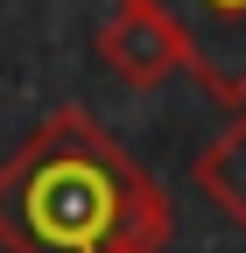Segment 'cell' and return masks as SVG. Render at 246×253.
<instances>
[{"instance_id":"1","label":"cell","mask_w":246,"mask_h":253,"mask_svg":"<svg viewBox=\"0 0 246 253\" xmlns=\"http://www.w3.org/2000/svg\"><path fill=\"white\" fill-rule=\"evenodd\" d=\"M176 211L84 106H56L0 162L7 253H162Z\"/></svg>"},{"instance_id":"2","label":"cell","mask_w":246,"mask_h":253,"mask_svg":"<svg viewBox=\"0 0 246 253\" xmlns=\"http://www.w3.org/2000/svg\"><path fill=\"white\" fill-rule=\"evenodd\" d=\"M162 14L183 42V63L204 84V99L246 113V0H134Z\"/></svg>"},{"instance_id":"3","label":"cell","mask_w":246,"mask_h":253,"mask_svg":"<svg viewBox=\"0 0 246 253\" xmlns=\"http://www.w3.org/2000/svg\"><path fill=\"white\" fill-rule=\"evenodd\" d=\"M99 56H106V71H113L120 84H134V91H155L169 71H190L176 28H169L162 14L134 7V0H113V14L99 21Z\"/></svg>"},{"instance_id":"4","label":"cell","mask_w":246,"mask_h":253,"mask_svg":"<svg viewBox=\"0 0 246 253\" xmlns=\"http://www.w3.org/2000/svg\"><path fill=\"white\" fill-rule=\"evenodd\" d=\"M190 176H197V190L211 197V211H218L225 225H239V232H246V113H232L218 134L197 148Z\"/></svg>"}]
</instances>
